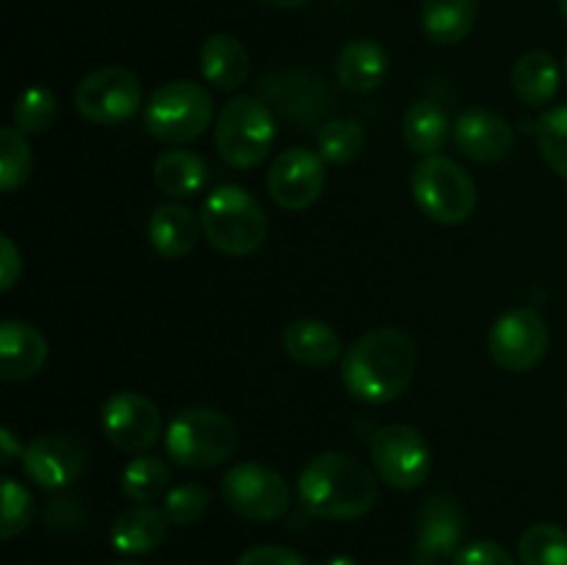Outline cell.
Here are the masks:
<instances>
[{"mask_svg": "<svg viewBox=\"0 0 567 565\" xmlns=\"http://www.w3.org/2000/svg\"><path fill=\"white\" fill-rule=\"evenodd\" d=\"M419 371L415 341L399 327L363 332L341 358V382L349 397L365 404H388L402 397Z\"/></svg>", "mask_w": 567, "mask_h": 565, "instance_id": "6da1fadb", "label": "cell"}, {"mask_svg": "<svg viewBox=\"0 0 567 565\" xmlns=\"http://www.w3.org/2000/svg\"><path fill=\"white\" fill-rule=\"evenodd\" d=\"M297 493L310 515L327 521L363 518L380 499L374 471L343 452H324L310 460L299 474Z\"/></svg>", "mask_w": 567, "mask_h": 565, "instance_id": "7a4b0ae2", "label": "cell"}, {"mask_svg": "<svg viewBox=\"0 0 567 565\" xmlns=\"http://www.w3.org/2000/svg\"><path fill=\"white\" fill-rule=\"evenodd\" d=\"M203 236L214 249L230 258H244L264 247L269 219L252 192L241 186H216L199 208Z\"/></svg>", "mask_w": 567, "mask_h": 565, "instance_id": "3957f363", "label": "cell"}, {"mask_svg": "<svg viewBox=\"0 0 567 565\" xmlns=\"http://www.w3.org/2000/svg\"><path fill=\"white\" fill-rule=\"evenodd\" d=\"M166 454L188 471L216 469L238 449V427L214 408H186L166 427Z\"/></svg>", "mask_w": 567, "mask_h": 565, "instance_id": "277c9868", "label": "cell"}, {"mask_svg": "<svg viewBox=\"0 0 567 565\" xmlns=\"http://www.w3.org/2000/svg\"><path fill=\"white\" fill-rule=\"evenodd\" d=\"M277 122L260 97H233L221 105L214 125V144L219 158L233 170H255L271 153Z\"/></svg>", "mask_w": 567, "mask_h": 565, "instance_id": "5b68a950", "label": "cell"}, {"mask_svg": "<svg viewBox=\"0 0 567 565\" xmlns=\"http://www.w3.org/2000/svg\"><path fill=\"white\" fill-rule=\"evenodd\" d=\"M214 122V97L197 81H166L150 94L144 105V125L150 136L164 144H186L203 136Z\"/></svg>", "mask_w": 567, "mask_h": 565, "instance_id": "8992f818", "label": "cell"}, {"mask_svg": "<svg viewBox=\"0 0 567 565\" xmlns=\"http://www.w3.org/2000/svg\"><path fill=\"white\" fill-rule=\"evenodd\" d=\"M410 188L421 214L437 225H463L476 208L474 177L441 153L426 155L413 166Z\"/></svg>", "mask_w": 567, "mask_h": 565, "instance_id": "52a82bcc", "label": "cell"}, {"mask_svg": "<svg viewBox=\"0 0 567 565\" xmlns=\"http://www.w3.org/2000/svg\"><path fill=\"white\" fill-rule=\"evenodd\" d=\"M221 499L247 521H277L291 507V487L271 465L244 460L221 476Z\"/></svg>", "mask_w": 567, "mask_h": 565, "instance_id": "ba28073f", "label": "cell"}, {"mask_svg": "<svg viewBox=\"0 0 567 565\" xmlns=\"http://www.w3.org/2000/svg\"><path fill=\"white\" fill-rule=\"evenodd\" d=\"M371 463L377 476L399 491H413L430 476L432 454L424 435L410 424H388L371 438Z\"/></svg>", "mask_w": 567, "mask_h": 565, "instance_id": "9c48e42d", "label": "cell"}, {"mask_svg": "<svg viewBox=\"0 0 567 565\" xmlns=\"http://www.w3.org/2000/svg\"><path fill=\"white\" fill-rule=\"evenodd\" d=\"M75 109L94 125H122L142 105V81L125 66H103L75 86Z\"/></svg>", "mask_w": 567, "mask_h": 565, "instance_id": "30bf717a", "label": "cell"}, {"mask_svg": "<svg viewBox=\"0 0 567 565\" xmlns=\"http://www.w3.org/2000/svg\"><path fill=\"white\" fill-rule=\"evenodd\" d=\"M548 343H551V336L543 316L532 308H515L498 316L496 325L491 327L487 352L504 371L524 374L546 358Z\"/></svg>", "mask_w": 567, "mask_h": 565, "instance_id": "8fae6325", "label": "cell"}, {"mask_svg": "<svg viewBox=\"0 0 567 565\" xmlns=\"http://www.w3.org/2000/svg\"><path fill=\"white\" fill-rule=\"evenodd\" d=\"M89 449L70 432H44L22 452V471L44 491L70 487L86 474Z\"/></svg>", "mask_w": 567, "mask_h": 565, "instance_id": "7c38bea8", "label": "cell"}, {"mask_svg": "<svg viewBox=\"0 0 567 565\" xmlns=\"http://www.w3.org/2000/svg\"><path fill=\"white\" fill-rule=\"evenodd\" d=\"M103 432L120 452L147 454L161 438V410L153 399L136 391H116L105 399Z\"/></svg>", "mask_w": 567, "mask_h": 565, "instance_id": "4fadbf2b", "label": "cell"}, {"mask_svg": "<svg viewBox=\"0 0 567 565\" xmlns=\"http://www.w3.org/2000/svg\"><path fill=\"white\" fill-rule=\"evenodd\" d=\"M327 186V161L308 147L282 150L266 172L269 197L286 210H305Z\"/></svg>", "mask_w": 567, "mask_h": 565, "instance_id": "5bb4252c", "label": "cell"}, {"mask_svg": "<svg viewBox=\"0 0 567 565\" xmlns=\"http://www.w3.org/2000/svg\"><path fill=\"white\" fill-rule=\"evenodd\" d=\"M452 133L460 153L476 164H493V161L507 158L515 147V133L509 122L485 109H471L460 114Z\"/></svg>", "mask_w": 567, "mask_h": 565, "instance_id": "9a60e30c", "label": "cell"}, {"mask_svg": "<svg viewBox=\"0 0 567 565\" xmlns=\"http://www.w3.org/2000/svg\"><path fill=\"white\" fill-rule=\"evenodd\" d=\"M48 360V338L42 330L22 319H6L0 325V377L6 382L31 380Z\"/></svg>", "mask_w": 567, "mask_h": 565, "instance_id": "2e32d148", "label": "cell"}, {"mask_svg": "<svg viewBox=\"0 0 567 565\" xmlns=\"http://www.w3.org/2000/svg\"><path fill=\"white\" fill-rule=\"evenodd\" d=\"M465 521L457 502L449 496H435L424 504L419 515V535H415V554L446 559L463 548Z\"/></svg>", "mask_w": 567, "mask_h": 565, "instance_id": "e0dca14e", "label": "cell"}, {"mask_svg": "<svg viewBox=\"0 0 567 565\" xmlns=\"http://www.w3.org/2000/svg\"><path fill=\"white\" fill-rule=\"evenodd\" d=\"M169 524L164 510L150 504H133L125 507L111 521L109 541L120 554H150L166 541Z\"/></svg>", "mask_w": 567, "mask_h": 565, "instance_id": "ac0fdd59", "label": "cell"}, {"mask_svg": "<svg viewBox=\"0 0 567 565\" xmlns=\"http://www.w3.org/2000/svg\"><path fill=\"white\" fill-rule=\"evenodd\" d=\"M199 230H203V225L194 216V210L183 203L158 205L147 222L150 247L166 260L186 258L197 247Z\"/></svg>", "mask_w": 567, "mask_h": 565, "instance_id": "d6986e66", "label": "cell"}, {"mask_svg": "<svg viewBox=\"0 0 567 565\" xmlns=\"http://www.w3.org/2000/svg\"><path fill=\"white\" fill-rule=\"evenodd\" d=\"M336 78L347 92L369 94L388 78V53L374 39H352L336 55Z\"/></svg>", "mask_w": 567, "mask_h": 565, "instance_id": "ffe728a7", "label": "cell"}, {"mask_svg": "<svg viewBox=\"0 0 567 565\" xmlns=\"http://www.w3.org/2000/svg\"><path fill=\"white\" fill-rule=\"evenodd\" d=\"M199 70L210 86L236 92L249 78V53L233 33H210L199 48Z\"/></svg>", "mask_w": 567, "mask_h": 565, "instance_id": "44dd1931", "label": "cell"}, {"mask_svg": "<svg viewBox=\"0 0 567 565\" xmlns=\"http://www.w3.org/2000/svg\"><path fill=\"white\" fill-rule=\"evenodd\" d=\"M282 349L288 358L310 369H324L341 358V336L321 319H293L282 330Z\"/></svg>", "mask_w": 567, "mask_h": 565, "instance_id": "7402d4cb", "label": "cell"}, {"mask_svg": "<svg viewBox=\"0 0 567 565\" xmlns=\"http://www.w3.org/2000/svg\"><path fill=\"white\" fill-rule=\"evenodd\" d=\"M509 86L515 97L529 109H543L559 92V66L546 50H526L509 72Z\"/></svg>", "mask_w": 567, "mask_h": 565, "instance_id": "603a6c76", "label": "cell"}, {"mask_svg": "<svg viewBox=\"0 0 567 565\" xmlns=\"http://www.w3.org/2000/svg\"><path fill=\"white\" fill-rule=\"evenodd\" d=\"M480 0H421L419 22L432 44H457L474 31Z\"/></svg>", "mask_w": 567, "mask_h": 565, "instance_id": "cb8c5ba5", "label": "cell"}, {"mask_svg": "<svg viewBox=\"0 0 567 565\" xmlns=\"http://www.w3.org/2000/svg\"><path fill=\"white\" fill-rule=\"evenodd\" d=\"M153 181L169 197H192L208 183V164L192 150H166L155 158Z\"/></svg>", "mask_w": 567, "mask_h": 565, "instance_id": "d4e9b609", "label": "cell"}, {"mask_svg": "<svg viewBox=\"0 0 567 565\" xmlns=\"http://www.w3.org/2000/svg\"><path fill=\"white\" fill-rule=\"evenodd\" d=\"M454 125H449L446 111L437 109L430 100H421V103H413L408 111H404L402 120V133L404 142L413 153H419L421 158L426 155H437L449 142V133H452Z\"/></svg>", "mask_w": 567, "mask_h": 565, "instance_id": "484cf974", "label": "cell"}, {"mask_svg": "<svg viewBox=\"0 0 567 565\" xmlns=\"http://www.w3.org/2000/svg\"><path fill=\"white\" fill-rule=\"evenodd\" d=\"M172 469L155 454H138L122 471V491L136 504H150L172 491Z\"/></svg>", "mask_w": 567, "mask_h": 565, "instance_id": "4316f807", "label": "cell"}, {"mask_svg": "<svg viewBox=\"0 0 567 565\" xmlns=\"http://www.w3.org/2000/svg\"><path fill=\"white\" fill-rule=\"evenodd\" d=\"M520 565H567V530L559 524H532L518 541Z\"/></svg>", "mask_w": 567, "mask_h": 565, "instance_id": "83f0119b", "label": "cell"}, {"mask_svg": "<svg viewBox=\"0 0 567 565\" xmlns=\"http://www.w3.org/2000/svg\"><path fill=\"white\" fill-rule=\"evenodd\" d=\"M319 155L332 166L352 164L363 155L365 150V133L360 127V122L354 120H332L327 122L319 131Z\"/></svg>", "mask_w": 567, "mask_h": 565, "instance_id": "f1b7e54d", "label": "cell"}, {"mask_svg": "<svg viewBox=\"0 0 567 565\" xmlns=\"http://www.w3.org/2000/svg\"><path fill=\"white\" fill-rule=\"evenodd\" d=\"M33 170V153L28 144V133L9 125L0 131V188L11 194L28 181Z\"/></svg>", "mask_w": 567, "mask_h": 565, "instance_id": "f546056e", "label": "cell"}, {"mask_svg": "<svg viewBox=\"0 0 567 565\" xmlns=\"http://www.w3.org/2000/svg\"><path fill=\"white\" fill-rule=\"evenodd\" d=\"M535 142L543 161L567 181V105L546 111L535 122Z\"/></svg>", "mask_w": 567, "mask_h": 565, "instance_id": "4dcf8cb0", "label": "cell"}, {"mask_svg": "<svg viewBox=\"0 0 567 565\" xmlns=\"http://www.w3.org/2000/svg\"><path fill=\"white\" fill-rule=\"evenodd\" d=\"M59 114V100L50 92L48 86H31L14 100V127H20L22 133H44L55 122Z\"/></svg>", "mask_w": 567, "mask_h": 565, "instance_id": "1f68e13d", "label": "cell"}, {"mask_svg": "<svg viewBox=\"0 0 567 565\" xmlns=\"http://www.w3.org/2000/svg\"><path fill=\"white\" fill-rule=\"evenodd\" d=\"M210 507V491L199 482H183V485L172 487L164 499V513L172 524L192 526L208 513Z\"/></svg>", "mask_w": 567, "mask_h": 565, "instance_id": "d6a6232c", "label": "cell"}, {"mask_svg": "<svg viewBox=\"0 0 567 565\" xmlns=\"http://www.w3.org/2000/svg\"><path fill=\"white\" fill-rule=\"evenodd\" d=\"M33 518V499L22 482L6 476L3 480V521H0V537L11 541L28 530Z\"/></svg>", "mask_w": 567, "mask_h": 565, "instance_id": "836d02e7", "label": "cell"}, {"mask_svg": "<svg viewBox=\"0 0 567 565\" xmlns=\"http://www.w3.org/2000/svg\"><path fill=\"white\" fill-rule=\"evenodd\" d=\"M449 565H515V559L509 557L507 548L496 541H474L465 543Z\"/></svg>", "mask_w": 567, "mask_h": 565, "instance_id": "e575fe53", "label": "cell"}, {"mask_svg": "<svg viewBox=\"0 0 567 565\" xmlns=\"http://www.w3.org/2000/svg\"><path fill=\"white\" fill-rule=\"evenodd\" d=\"M236 565H308V559L288 546H252L236 559Z\"/></svg>", "mask_w": 567, "mask_h": 565, "instance_id": "d590c367", "label": "cell"}, {"mask_svg": "<svg viewBox=\"0 0 567 565\" xmlns=\"http://www.w3.org/2000/svg\"><path fill=\"white\" fill-rule=\"evenodd\" d=\"M0 244H3V282H0V288L9 291L17 282V277L22 275V255L14 247V242H11V236H0Z\"/></svg>", "mask_w": 567, "mask_h": 565, "instance_id": "8d00e7d4", "label": "cell"}, {"mask_svg": "<svg viewBox=\"0 0 567 565\" xmlns=\"http://www.w3.org/2000/svg\"><path fill=\"white\" fill-rule=\"evenodd\" d=\"M0 446H3V463L11 465L14 460H22V452H25V446H22L20 441L14 438V432L6 427V430H0Z\"/></svg>", "mask_w": 567, "mask_h": 565, "instance_id": "74e56055", "label": "cell"}, {"mask_svg": "<svg viewBox=\"0 0 567 565\" xmlns=\"http://www.w3.org/2000/svg\"><path fill=\"white\" fill-rule=\"evenodd\" d=\"M255 3L266 6V9H275V11H297L310 6L313 0H255Z\"/></svg>", "mask_w": 567, "mask_h": 565, "instance_id": "f35d334b", "label": "cell"}, {"mask_svg": "<svg viewBox=\"0 0 567 565\" xmlns=\"http://www.w3.org/2000/svg\"><path fill=\"white\" fill-rule=\"evenodd\" d=\"M404 565H443V563H441V559H435V557H426V554H415L413 552V557H410Z\"/></svg>", "mask_w": 567, "mask_h": 565, "instance_id": "ab89813d", "label": "cell"}, {"mask_svg": "<svg viewBox=\"0 0 567 565\" xmlns=\"http://www.w3.org/2000/svg\"><path fill=\"white\" fill-rule=\"evenodd\" d=\"M321 565H358V563H354L352 557H347V554H336V557H327Z\"/></svg>", "mask_w": 567, "mask_h": 565, "instance_id": "60d3db41", "label": "cell"}, {"mask_svg": "<svg viewBox=\"0 0 567 565\" xmlns=\"http://www.w3.org/2000/svg\"><path fill=\"white\" fill-rule=\"evenodd\" d=\"M559 11H563V17L567 20V0H559Z\"/></svg>", "mask_w": 567, "mask_h": 565, "instance_id": "b9f144b4", "label": "cell"}, {"mask_svg": "<svg viewBox=\"0 0 567 565\" xmlns=\"http://www.w3.org/2000/svg\"><path fill=\"white\" fill-rule=\"evenodd\" d=\"M116 565H138V563H133V559H125V563H116Z\"/></svg>", "mask_w": 567, "mask_h": 565, "instance_id": "7bdbcfd3", "label": "cell"}]
</instances>
